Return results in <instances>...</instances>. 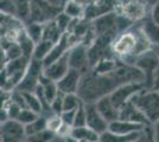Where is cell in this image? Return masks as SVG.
<instances>
[{"instance_id": "cell-40", "label": "cell", "mask_w": 159, "mask_h": 142, "mask_svg": "<svg viewBox=\"0 0 159 142\" xmlns=\"http://www.w3.org/2000/svg\"><path fill=\"white\" fill-rule=\"evenodd\" d=\"M154 140L159 141V120L157 121V126L154 128Z\"/></svg>"}, {"instance_id": "cell-41", "label": "cell", "mask_w": 159, "mask_h": 142, "mask_svg": "<svg viewBox=\"0 0 159 142\" xmlns=\"http://www.w3.org/2000/svg\"><path fill=\"white\" fill-rule=\"evenodd\" d=\"M141 1H144V2H147V4H151V2H157L158 0H141Z\"/></svg>"}, {"instance_id": "cell-9", "label": "cell", "mask_w": 159, "mask_h": 142, "mask_svg": "<svg viewBox=\"0 0 159 142\" xmlns=\"http://www.w3.org/2000/svg\"><path fill=\"white\" fill-rule=\"evenodd\" d=\"M26 136L25 128L19 121H5L1 124V140L20 141Z\"/></svg>"}, {"instance_id": "cell-37", "label": "cell", "mask_w": 159, "mask_h": 142, "mask_svg": "<svg viewBox=\"0 0 159 142\" xmlns=\"http://www.w3.org/2000/svg\"><path fill=\"white\" fill-rule=\"evenodd\" d=\"M152 19L157 24H159V1L154 5L153 7V12H152Z\"/></svg>"}, {"instance_id": "cell-14", "label": "cell", "mask_w": 159, "mask_h": 142, "mask_svg": "<svg viewBox=\"0 0 159 142\" xmlns=\"http://www.w3.org/2000/svg\"><path fill=\"white\" fill-rule=\"evenodd\" d=\"M96 107H98L100 114L103 116V118L108 123L119 120V109L113 104L112 100H111V95H106L102 98H100L96 103Z\"/></svg>"}, {"instance_id": "cell-3", "label": "cell", "mask_w": 159, "mask_h": 142, "mask_svg": "<svg viewBox=\"0 0 159 142\" xmlns=\"http://www.w3.org/2000/svg\"><path fill=\"white\" fill-rule=\"evenodd\" d=\"M134 104L144 113L150 122H157L159 120V93L148 91L132 98Z\"/></svg>"}, {"instance_id": "cell-4", "label": "cell", "mask_w": 159, "mask_h": 142, "mask_svg": "<svg viewBox=\"0 0 159 142\" xmlns=\"http://www.w3.org/2000/svg\"><path fill=\"white\" fill-rule=\"evenodd\" d=\"M60 14L58 6H53L47 0H31V15L32 23H45L50 21L53 17Z\"/></svg>"}, {"instance_id": "cell-6", "label": "cell", "mask_w": 159, "mask_h": 142, "mask_svg": "<svg viewBox=\"0 0 159 142\" xmlns=\"http://www.w3.org/2000/svg\"><path fill=\"white\" fill-rule=\"evenodd\" d=\"M140 89L139 83H126L120 85L119 88H116L112 94H111V100L113 104L120 109L127 101H129V98L133 97V95L135 94Z\"/></svg>"}, {"instance_id": "cell-2", "label": "cell", "mask_w": 159, "mask_h": 142, "mask_svg": "<svg viewBox=\"0 0 159 142\" xmlns=\"http://www.w3.org/2000/svg\"><path fill=\"white\" fill-rule=\"evenodd\" d=\"M148 38L146 34L143 33L140 37L134 34V32H126L121 34L118 41L114 44V52L118 54H145V51L148 47Z\"/></svg>"}, {"instance_id": "cell-27", "label": "cell", "mask_w": 159, "mask_h": 142, "mask_svg": "<svg viewBox=\"0 0 159 142\" xmlns=\"http://www.w3.org/2000/svg\"><path fill=\"white\" fill-rule=\"evenodd\" d=\"M37 118H38V114L36 111H33L31 109H25V108L20 111V114L17 117V120L19 122H21L23 124H29V123H31V122H33L34 120H37Z\"/></svg>"}, {"instance_id": "cell-23", "label": "cell", "mask_w": 159, "mask_h": 142, "mask_svg": "<svg viewBox=\"0 0 159 142\" xmlns=\"http://www.w3.org/2000/svg\"><path fill=\"white\" fill-rule=\"evenodd\" d=\"M37 77L32 76V75L27 74L23 80L18 84V90L19 91H27V93H31L33 90L37 89Z\"/></svg>"}, {"instance_id": "cell-7", "label": "cell", "mask_w": 159, "mask_h": 142, "mask_svg": "<svg viewBox=\"0 0 159 142\" xmlns=\"http://www.w3.org/2000/svg\"><path fill=\"white\" fill-rule=\"evenodd\" d=\"M118 15L114 13H106L98 17L94 21V31L98 36L114 34L118 30Z\"/></svg>"}, {"instance_id": "cell-25", "label": "cell", "mask_w": 159, "mask_h": 142, "mask_svg": "<svg viewBox=\"0 0 159 142\" xmlns=\"http://www.w3.org/2000/svg\"><path fill=\"white\" fill-rule=\"evenodd\" d=\"M115 68H116L115 62L103 57L95 64V72H98V74H107V72H111Z\"/></svg>"}, {"instance_id": "cell-39", "label": "cell", "mask_w": 159, "mask_h": 142, "mask_svg": "<svg viewBox=\"0 0 159 142\" xmlns=\"http://www.w3.org/2000/svg\"><path fill=\"white\" fill-rule=\"evenodd\" d=\"M49 4H51L53 6H58L61 7L62 6V4H63V0H47Z\"/></svg>"}, {"instance_id": "cell-13", "label": "cell", "mask_w": 159, "mask_h": 142, "mask_svg": "<svg viewBox=\"0 0 159 142\" xmlns=\"http://www.w3.org/2000/svg\"><path fill=\"white\" fill-rule=\"evenodd\" d=\"M121 10L124 15L131 20H139L146 14L145 2L141 0H125Z\"/></svg>"}, {"instance_id": "cell-35", "label": "cell", "mask_w": 159, "mask_h": 142, "mask_svg": "<svg viewBox=\"0 0 159 142\" xmlns=\"http://www.w3.org/2000/svg\"><path fill=\"white\" fill-rule=\"evenodd\" d=\"M76 109H73V110H64V111H63V114H62V118H63L64 123L69 124V126L74 124L75 116H76Z\"/></svg>"}, {"instance_id": "cell-15", "label": "cell", "mask_w": 159, "mask_h": 142, "mask_svg": "<svg viewBox=\"0 0 159 142\" xmlns=\"http://www.w3.org/2000/svg\"><path fill=\"white\" fill-rule=\"evenodd\" d=\"M69 64L70 68L77 69L80 71L84 70L89 64L88 50L84 45H80L73 49L71 52H69Z\"/></svg>"}, {"instance_id": "cell-33", "label": "cell", "mask_w": 159, "mask_h": 142, "mask_svg": "<svg viewBox=\"0 0 159 142\" xmlns=\"http://www.w3.org/2000/svg\"><path fill=\"white\" fill-rule=\"evenodd\" d=\"M1 12L6 14H16V5L13 0H1Z\"/></svg>"}, {"instance_id": "cell-20", "label": "cell", "mask_w": 159, "mask_h": 142, "mask_svg": "<svg viewBox=\"0 0 159 142\" xmlns=\"http://www.w3.org/2000/svg\"><path fill=\"white\" fill-rule=\"evenodd\" d=\"M53 45H55V43H52L51 41H47V39L38 41V45L34 47V51H33V58L44 59L48 56V54L50 52V50L52 49Z\"/></svg>"}, {"instance_id": "cell-19", "label": "cell", "mask_w": 159, "mask_h": 142, "mask_svg": "<svg viewBox=\"0 0 159 142\" xmlns=\"http://www.w3.org/2000/svg\"><path fill=\"white\" fill-rule=\"evenodd\" d=\"M143 31L148 38V41L159 44V24H157L154 20H147L144 23Z\"/></svg>"}, {"instance_id": "cell-17", "label": "cell", "mask_w": 159, "mask_h": 142, "mask_svg": "<svg viewBox=\"0 0 159 142\" xmlns=\"http://www.w3.org/2000/svg\"><path fill=\"white\" fill-rule=\"evenodd\" d=\"M71 137L76 141H98L100 140L99 133H96L95 130L89 128L88 126H83V127H75L71 129L70 131Z\"/></svg>"}, {"instance_id": "cell-21", "label": "cell", "mask_w": 159, "mask_h": 142, "mask_svg": "<svg viewBox=\"0 0 159 142\" xmlns=\"http://www.w3.org/2000/svg\"><path fill=\"white\" fill-rule=\"evenodd\" d=\"M16 5V14L21 19H27L31 15V0H13Z\"/></svg>"}, {"instance_id": "cell-30", "label": "cell", "mask_w": 159, "mask_h": 142, "mask_svg": "<svg viewBox=\"0 0 159 142\" xmlns=\"http://www.w3.org/2000/svg\"><path fill=\"white\" fill-rule=\"evenodd\" d=\"M82 8H83V7L77 5L76 2H74L73 0H69L68 4H66V8H64V11H66V13L69 14L71 18H79L81 14H83Z\"/></svg>"}, {"instance_id": "cell-24", "label": "cell", "mask_w": 159, "mask_h": 142, "mask_svg": "<svg viewBox=\"0 0 159 142\" xmlns=\"http://www.w3.org/2000/svg\"><path fill=\"white\" fill-rule=\"evenodd\" d=\"M21 93H23L24 97H25L27 108L33 110V111H36L37 114H39L42 108H43V105H42V102H40V100L38 98V96H34L33 94L27 93V91H21Z\"/></svg>"}, {"instance_id": "cell-42", "label": "cell", "mask_w": 159, "mask_h": 142, "mask_svg": "<svg viewBox=\"0 0 159 142\" xmlns=\"http://www.w3.org/2000/svg\"><path fill=\"white\" fill-rule=\"evenodd\" d=\"M157 54H158V57H159V44H158V47H157Z\"/></svg>"}, {"instance_id": "cell-32", "label": "cell", "mask_w": 159, "mask_h": 142, "mask_svg": "<svg viewBox=\"0 0 159 142\" xmlns=\"http://www.w3.org/2000/svg\"><path fill=\"white\" fill-rule=\"evenodd\" d=\"M56 21H57V24H58V26H60L61 30H62V31H66V28H69V25H70V23H71V17L64 12V13H61L57 15Z\"/></svg>"}, {"instance_id": "cell-28", "label": "cell", "mask_w": 159, "mask_h": 142, "mask_svg": "<svg viewBox=\"0 0 159 142\" xmlns=\"http://www.w3.org/2000/svg\"><path fill=\"white\" fill-rule=\"evenodd\" d=\"M80 104V100L76 95L74 94H66L64 100H63V111L64 110H73L76 109Z\"/></svg>"}, {"instance_id": "cell-12", "label": "cell", "mask_w": 159, "mask_h": 142, "mask_svg": "<svg viewBox=\"0 0 159 142\" xmlns=\"http://www.w3.org/2000/svg\"><path fill=\"white\" fill-rule=\"evenodd\" d=\"M158 63H159V57L158 54H146L140 57L138 62H137V67L140 68L144 74H145L146 78L145 81L147 82H151V87H153V81H154V74L157 71V67H158Z\"/></svg>"}, {"instance_id": "cell-29", "label": "cell", "mask_w": 159, "mask_h": 142, "mask_svg": "<svg viewBox=\"0 0 159 142\" xmlns=\"http://www.w3.org/2000/svg\"><path fill=\"white\" fill-rule=\"evenodd\" d=\"M4 52L6 54L7 59H10V61L16 59V58H19V57H21V54H23L20 45L16 44V43H10L8 46L4 50Z\"/></svg>"}, {"instance_id": "cell-16", "label": "cell", "mask_w": 159, "mask_h": 142, "mask_svg": "<svg viewBox=\"0 0 159 142\" xmlns=\"http://www.w3.org/2000/svg\"><path fill=\"white\" fill-rule=\"evenodd\" d=\"M144 126L138 122H131V121H114L111 122L108 126V130L112 131L114 134H119V135H126V134H131L134 131H139L143 130Z\"/></svg>"}, {"instance_id": "cell-8", "label": "cell", "mask_w": 159, "mask_h": 142, "mask_svg": "<svg viewBox=\"0 0 159 142\" xmlns=\"http://www.w3.org/2000/svg\"><path fill=\"white\" fill-rule=\"evenodd\" d=\"M80 82H81V71L77 69L70 68L69 71L57 82V87L63 94H74L77 93L79 90Z\"/></svg>"}, {"instance_id": "cell-22", "label": "cell", "mask_w": 159, "mask_h": 142, "mask_svg": "<svg viewBox=\"0 0 159 142\" xmlns=\"http://www.w3.org/2000/svg\"><path fill=\"white\" fill-rule=\"evenodd\" d=\"M47 121L48 120H45V118H37L31 123L26 124V127H25L26 136H32L42 131V130L47 129Z\"/></svg>"}, {"instance_id": "cell-1", "label": "cell", "mask_w": 159, "mask_h": 142, "mask_svg": "<svg viewBox=\"0 0 159 142\" xmlns=\"http://www.w3.org/2000/svg\"><path fill=\"white\" fill-rule=\"evenodd\" d=\"M122 85V82L114 74V70L107 74H87L80 82L77 94L82 101L93 103L103 96L109 95L115 88Z\"/></svg>"}, {"instance_id": "cell-18", "label": "cell", "mask_w": 159, "mask_h": 142, "mask_svg": "<svg viewBox=\"0 0 159 142\" xmlns=\"http://www.w3.org/2000/svg\"><path fill=\"white\" fill-rule=\"evenodd\" d=\"M63 31L60 28L57 21H48V24L44 26L43 30V39H47V41H51L52 43H57L62 38V33Z\"/></svg>"}, {"instance_id": "cell-11", "label": "cell", "mask_w": 159, "mask_h": 142, "mask_svg": "<svg viewBox=\"0 0 159 142\" xmlns=\"http://www.w3.org/2000/svg\"><path fill=\"white\" fill-rule=\"evenodd\" d=\"M119 120L138 123H147L148 118L144 115V113L140 110L132 100L127 101L121 108L119 109Z\"/></svg>"}, {"instance_id": "cell-10", "label": "cell", "mask_w": 159, "mask_h": 142, "mask_svg": "<svg viewBox=\"0 0 159 142\" xmlns=\"http://www.w3.org/2000/svg\"><path fill=\"white\" fill-rule=\"evenodd\" d=\"M70 64H69V51H66L61 58H58L52 64L45 68L44 75L52 81H60L61 78L69 71Z\"/></svg>"}, {"instance_id": "cell-26", "label": "cell", "mask_w": 159, "mask_h": 142, "mask_svg": "<svg viewBox=\"0 0 159 142\" xmlns=\"http://www.w3.org/2000/svg\"><path fill=\"white\" fill-rule=\"evenodd\" d=\"M43 30H44V27L42 26L39 23H32L27 27L26 33L31 37V39L34 43H38L40 39H43Z\"/></svg>"}, {"instance_id": "cell-36", "label": "cell", "mask_w": 159, "mask_h": 142, "mask_svg": "<svg viewBox=\"0 0 159 142\" xmlns=\"http://www.w3.org/2000/svg\"><path fill=\"white\" fill-rule=\"evenodd\" d=\"M63 100H64V97H61L60 95H57L56 98L51 103V108L56 114H60L63 111Z\"/></svg>"}, {"instance_id": "cell-38", "label": "cell", "mask_w": 159, "mask_h": 142, "mask_svg": "<svg viewBox=\"0 0 159 142\" xmlns=\"http://www.w3.org/2000/svg\"><path fill=\"white\" fill-rule=\"evenodd\" d=\"M153 88L159 89V69H157L154 74V81H153Z\"/></svg>"}, {"instance_id": "cell-34", "label": "cell", "mask_w": 159, "mask_h": 142, "mask_svg": "<svg viewBox=\"0 0 159 142\" xmlns=\"http://www.w3.org/2000/svg\"><path fill=\"white\" fill-rule=\"evenodd\" d=\"M62 120L63 118H60L57 116L49 118L47 121V129L48 130H58L62 127Z\"/></svg>"}, {"instance_id": "cell-31", "label": "cell", "mask_w": 159, "mask_h": 142, "mask_svg": "<svg viewBox=\"0 0 159 142\" xmlns=\"http://www.w3.org/2000/svg\"><path fill=\"white\" fill-rule=\"evenodd\" d=\"M75 127H83L87 126V116H86V108L83 105L80 104L76 109V116H75V121H74Z\"/></svg>"}, {"instance_id": "cell-5", "label": "cell", "mask_w": 159, "mask_h": 142, "mask_svg": "<svg viewBox=\"0 0 159 142\" xmlns=\"http://www.w3.org/2000/svg\"><path fill=\"white\" fill-rule=\"evenodd\" d=\"M86 116H87V126L89 128L95 130L96 133L102 134L108 129V122L103 118V116L100 114L98 110L96 104L93 103H88L86 107Z\"/></svg>"}]
</instances>
